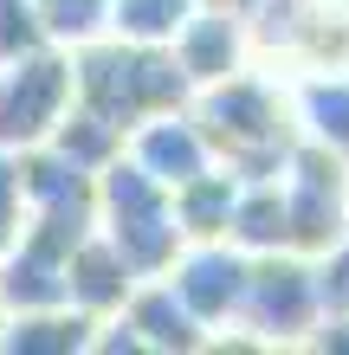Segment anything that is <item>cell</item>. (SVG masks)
<instances>
[{
	"label": "cell",
	"instance_id": "19",
	"mask_svg": "<svg viewBox=\"0 0 349 355\" xmlns=\"http://www.w3.org/2000/svg\"><path fill=\"white\" fill-rule=\"evenodd\" d=\"M33 46H52L46 26H39V7L33 0H0V58H19Z\"/></svg>",
	"mask_w": 349,
	"mask_h": 355
},
{
	"label": "cell",
	"instance_id": "4",
	"mask_svg": "<svg viewBox=\"0 0 349 355\" xmlns=\"http://www.w3.org/2000/svg\"><path fill=\"white\" fill-rule=\"evenodd\" d=\"M323 323L317 297V265L304 252H259L246 278L239 317H233V349H304L311 329Z\"/></svg>",
	"mask_w": 349,
	"mask_h": 355
},
{
	"label": "cell",
	"instance_id": "13",
	"mask_svg": "<svg viewBox=\"0 0 349 355\" xmlns=\"http://www.w3.org/2000/svg\"><path fill=\"white\" fill-rule=\"evenodd\" d=\"M136 284H142V278L130 271V259H123L104 233L78 239L71 271H65V291H71V304H78V310H91V317H117V310L130 304V291H136Z\"/></svg>",
	"mask_w": 349,
	"mask_h": 355
},
{
	"label": "cell",
	"instance_id": "5",
	"mask_svg": "<svg viewBox=\"0 0 349 355\" xmlns=\"http://www.w3.org/2000/svg\"><path fill=\"white\" fill-rule=\"evenodd\" d=\"M78 103L71 52L65 46H33L19 58H0V149H39Z\"/></svg>",
	"mask_w": 349,
	"mask_h": 355
},
{
	"label": "cell",
	"instance_id": "9",
	"mask_svg": "<svg viewBox=\"0 0 349 355\" xmlns=\"http://www.w3.org/2000/svg\"><path fill=\"white\" fill-rule=\"evenodd\" d=\"M123 149L169 187V194L181 181H194L201 168H214V142H207V130H201V116L188 110V103H181V110H155L149 123H136Z\"/></svg>",
	"mask_w": 349,
	"mask_h": 355
},
{
	"label": "cell",
	"instance_id": "7",
	"mask_svg": "<svg viewBox=\"0 0 349 355\" xmlns=\"http://www.w3.org/2000/svg\"><path fill=\"white\" fill-rule=\"evenodd\" d=\"M162 278H169L181 291V304L220 336V329H233V317H239L246 278H253V252H239L233 239H188L181 259L162 271Z\"/></svg>",
	"mask_w": 349,
	"mask_h": 355
},
{
	"label": "cell",
	"instance_id": "11",
	"mask_svg": "<svg viewBox=\"0 0 349 355\" xmlns=\"http://www.w3.org/2000/svg\"><path fill=\"white\" fill-rule=\"evenodd\" d=\"M97 323L104 317H91L78 304L13 310V317H0V349L7 355H85L97 343Z\"/></svg>",
	"mask_w": 349,
	"mask_h": 355
},
{
	"label": "cell",
	"instance_id": "1",
	"mask_svg": "<svg viewBox=\"0 0 349 355\" xmlns=\"http://www.w3.org/2000/svg\"><path fill=\"white\" fill-rule=\"evenodd\" d=\"M188 110L214 142V162H227L239 181H272L298 149V116H291V78L284 71H233L220 85L194 91Z\"/></svg>",
	"mask_w": 349,
	"mask_h": 355
},
{
	"label": "cell",
	"instance_id": "12",
	"mask_svg": "<svg viewBox=\"0 0 349 355\" xmlns=\"http://www.w3.org/2000/svg\"><path fill=\"white\" fill-rule=\"evenodd\" d=\"M298 136L349 162V71H291Z\"/></svg>",
	"mask_w": 349,
	"mask_h": 355
},
{
	"label": "cell",
	"instance_id": "10",
	"mask_svg": "<svg viewBox=\"0 0 349 355\" xmlns=\"http://www.w3.org/2000/svg\"><path fill=\"white\" fill-rule=\"evenodd\" d=\"M130 329L142 336V355H194V349H214V329L181 304V291L169 278H142L123 304Z\"/></svg>",
	"mask_w": 349,
	"mask_h": 355
},
{
	"label": "cell",
	"instance_id": "24",
	"mask_svg": "<svg viewBox=\"0 0 349 355\" xmlns=\"http://www.w3.org/2000/svg\"><path fill=\"white\" fill-rule=\"evenodd\" d=\"M330 7H349V0H330Z\"/></svg>",
	"mask_w": 349,
	"mask_h": 355
},
{
	"label": "cell",
	"instance_id": "8",
	"mask_svg": "<svg viewBox=\"0 0 349 355\" xmlns=\"http://www.w3.org/2000/svg\"><path fill=\"white\" fill-rule=\"evenodd\" d=\"M175 65L188 71V85L194 91H207L220 85V78H233L246 65H259V46H253V19H239V13H214V7H194L188 13V26L175 33Z\"/></svg>",
	"mask_w": 349,
	"mask_h": 355
},
{
	"label": "cell",
	"instance_id": "21",
	"mask_svg": "<svg viewBox=\"0 0 349 355\" xmlns=\"http://www.w3.org/2000/svg\"><path fill=\"white\" fill-rule=\"evenodd\" d=\"M19 226H26V181H19V155L0 149V252L19 239Z\"/></svg>",
	"mask_w": 349,
	"mask_h": 355
},
{
	"label": "cell",
	"instance_id": "16",
	"mask_svg": "<svg viewBox=\"0 0 349 355\" xmlns=\"http://www.w3.org/2000/svg\"><path fill=\"white\" fill-rule=\"evenodd\" d=\"M123 142H130V136H123L117 123H104L97 110H85V103H71V110H65V123L52 130V142H46V149H58V155L71 162V168L97 175V168H110V162L123 155Z\"/></svg>",
	"mask_w": 349,
	"mask_h": 355
},
{
	"label": "cell",
	"instance_id": "15",
	"mask_svg": "<svg viewBox=\"0 0 349 355\" xmlns=\"http://www.w3.org/2000/svg\"><path fill=\"white\" fill-rule=\"evenodd\" d=\"M233 200H239V175L227 168V162H214V168H201L194 181L175 187V220H181L188 239H227Z\"/></svg>",
	"mask_w": 349,
	"mask_h": 355
},
{
	"label": "cell",
	"instance_id": "3",
	"mask_svg": "<svg viewBox=\"0 0 349 355\" xmlns=\"http://www.w3.org/2000/svg\"><path fill=\"white\" fill-rule=\"evenodd\" d=\"M97 233L130 259L136 278H162L181 259V245H188V233L175 220V194L130 149L110 168H97Z\"/></svg>",
	"mask_w": 349,
	"mask_h": 355
},
{
	"label": "cell",
	"instance_id": "22",
	"mask_svg": "<svg viewBox=\"0 0 349 355\" xmlns=\"http://www.w3.org/2000/svg\"><path fill=\"white\" fill-rule=\"evenodd\" d=\"M304 349H317V355H349V310H343V317H323Z\"/></svg>",
	"mask_w": 349,
	"mask_h": 355
},
{
	"label": "cell",
	"instance_id": "17",
	"mask_svg": "<svg viewBox=\"0 0 349 355\" xmlns=\"http://www.w3.org/2000/svg\"><path fill=\"white\" fill-rule=\"evenodd\" d=\"M188 13H194V0H110V33L136 39V46H175Z\"/></svg>",
	"mask_w": 349,
	"mask_h": 355
},
{
	"label": "cell",
	"instance_id": "23",
	"mask_svg": "<svg viewBox=\"0 0 349 355\" xmlns=\"http://www.w3.org/2000/svg\"><path fill=\"white\" fill-rule=\"evenodd\" d=\"M194 7H214V13H239V19H253L265 0H194Z\"/></svg>",
	"mask_w": 349,
	"mask_h": 355
},
{
	"label": "cell",
	"instance_id": "14",
	"mask_svg": "<svg viewBox=\"0 0 349 355\" xmlns=\"http://www.w3.org/2000/svg\"><path fill=\"white\" fill-rule=\"evenodd\" d=\"M227 239L239 252H291V220H284V181H239V200H233V226Z\"/></svg>",
	"mask_w": 349,
	"mask_h": 355
},
{
	"label": "cell",
	"instance_id": "20",
	"mask_svg": "<svg viewBox=\"0 0 349 355\" xmlns=\"http://www.w3.org/2000/svg\"><path fill=\"white\" fill-rule=\"evenodd\" d=\"M317 297H323V317H343L349 310V233L330 245V252H317Z\"/></svg>",
	"mask_w": 349,
	"mask_h": 355
},
{
	"label": "cell",
	"instance_id": "2",
	"mask_svg": "<svg viewBox=\"0 0 349 355\" xmlns=\"http://www.w3.org/2000/svg\"><path fill=\"white\" fill-rule=\"evenodd\" d=\"M71 78H78V103L97 110L104 123H117L123 136L136 123H149L155 110H181L194 103L188 71L175 65L169 46H136V39H91V46L71 52Z\"/></svg>",
	"mask_w": 349,
	"mask_h": 355
},
{
	"label": "cell",
	"instance_id": "6",
	"mask_svg": "<svg viewBox=\"0 0 349 355\" xmlns=\"http://www.w3.org/2000/svg\"><path fill=\"white\" fill-rule=\"evenodd\" d=\"M284 220H291V252L317 259L349 233V162L298 136L284 162Z\"/></svg>",
	"mask_w": 349,
	"mask_h": 355
},
{
	"label": "cell",
	"instance_id": "18",
	"mask_svg": "<svg viewBox=\"0 0 349 355\" xmlns=\"http://www.w3.org/2000/svg\"><path fill=\"white\" fill-rule=\"evenodd\" d=\"M39 7V26H46L52 46H91V39H104L110 33V0H33Z\"/></svg>",
	"mask_w": 349,
	"mask_h": 355
}]
</instances>
